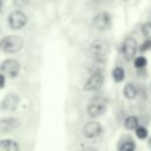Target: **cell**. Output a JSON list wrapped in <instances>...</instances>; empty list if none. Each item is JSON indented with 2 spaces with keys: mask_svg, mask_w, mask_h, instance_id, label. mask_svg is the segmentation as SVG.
I'll use <instances>...</instances> for the list:
<instances>
[{
  "mask_svg": "<svg viewBox=\"0 0 151 151\" xmlns=\"http://www.w3.org/2000/svg\"><path fill=\"white\" fill-rule=\"evenodd\" d=\"M109 52H110V44L105 39H97L90 45V54L98 63H103L106 59Z\"/></svg>",
  "mask_w": 151,
  "mask_h": 151,
  "instance_id": "1",
  "label": "cell"
},
{
  "mask_svg": "<svg viewBox=\"0 0 151 151\" xmlns=\"http://www.w3.org/2000/svg\"><path fill=\"white\" fill-rule=\"evenodd\" d=\"M0 47L5 53H18L24 47V40L19 35H7L1 39Z\"/></svg>",
  "mask_w": 151,
  "mask_h": 151,
  "instance_id": "2",
  "label": "cell"
},
{
  "mask_svg": "<svg viewBox=\"0 0 151 151\" xmlns=\"http://www.w3.org/2000/svg\"><path fill=\"white\" fill-rule=\"evenodd\" d=\"M106 110V100L100 97L92 98L87 104V114L92 118L101 116Z\"/></svg>",
  "mask_w": 151,
  "mask_h": 151,
  "instance_id": "3",
  "label": "cell"
},
{
  "mask_svg": "<svg viewBox=\"0 0 151 151\" xmlns=\"http://www.w3.org/2000/svg\"><path fill=\"white\" fill-rule=\"evenodd\" d=\"M104 84V76L101 71L96 70L91 72V76L87 78V80L84 84L85 91H97L99 90Z\"/></svg>",
  "mask_w": 151,
  "mask_h": 151,
  "instance_id": "4",
  "label": "cell"
},
{
  "mask_svg": "<svg viewBox=\"0 0 151 151\" xmlns=\"http://www.w3.org/2000/svg\"><path fill=\"white\" fill-rule=\"evenodd\" d=\"M26 24H27V15L20 9H15L8 15V25L12 29H20L25 27Z\"/></svg>",
  "mask_w": 151,
  "mask_h": 151,
  "instance_id": "5",
  "label": "cell"
},
{
  "mask_svg": "<svg viewBox=\"0 0 151 151\" xmlns=\"http://www.w3.org/2000/svg\"><path fill=\"white\" fill-rule=\"evenodd\" d=\"M0 71L2 74L14 78L19 74L20 71V64L15 59H6L0 64Z\"/></svg>",
  "mask_w": 151,
  "mask_h": 151,
  "instance_id": "6",
  "label": "cell"
},
{
  "mask_svg": "<svg viewBox=\"0 0 151 151\" xmlns=\"http://www.w3.org/2000/svg\"><path fill=\"white\" fill-rule=\"evenodd\" d=\"M111 26V15L107 12H100L92 19V27L97 31H105Z\"/></svg>",
  "mask_w": 151,
  "mask_h": 151,
  "instance_id": "7",
  "label": "cell"
},
{
  "mask_svg": "<svg viewBox=\"0 0 151 151\" xmlns=\"http://www.w3.org/2000/svg\"><path fill=\"white\" fill-rule=\"evenodd\" d=\"M137 48H138V45H137V40L132 37H129L124 40L123 45H122V53L124 55V58L130 61L134 58L136 53H137Z\"/></svg>",
  "mask_w": 151,
  "mask_h": 151,
  "instance_id": "8",
  "label": "cell"
},
{
  "mask_svg": "<svg viewBox=\"0 0 151 151\" xmlns=\"http://www.w3.org/2000/svg\"><path fill=\"white\" fill-rule=\"evenodd\" d=\"M101 131H103L101 125L98 122H96V120H91V122L86 123L84 125V129H83L84 136L86 138H88V139H92V138L98 137L101 133Z\"/></svg>",
  "mask_w": 151,
  "mask_h": 151,
  "instance_id": "9",
  "label": "cell"
},
{
  "mask_svg": "<svg viewBox=\"0 0 151 151\" xmlns=\"http://www.w3.org/2000/svg\"><path fill=\"white\" fill-rule=\"evenodd\" d=\"M20 101V98L18 94L15 93H8L5 96V98L2 99L1 104H0V107L5 111H14L18 106Z\"/></svg>",
  "mask_w": 151,
  "mask_h": 151,
  "instance_id": "10",
  "label": "cell"
},
{
  "mask_svg": "<svg viewBox=\"0 0 151 151\" xmlns=\"http://www.w3.org/2000/svg\"><path fill=\"white\" fill-rule=\"evenodd\" d=\"M20 125V122L17 118H12V117H7V118H1L0 119V132L2 133H7L12 130L18 129Z\"/></svg>",
  "mask_w": 151,
  "mask_h": 151,
  "instance_id": "11",
  "label": "cell"
},
{
  "mask_svg": "<svg viewBox=\"0 0 151 151\" xmlns=\"http://www.w3.org/2000/svg\"><path fill=\"white\" fill-rule=\"evenodd\" d=\"M0 151H19V144L12 139H1Z\"/></svg>",
  "mask_w": 151,
  "mask_h": 151,
  "instance_id": "12",
  "label": "cell"
},
{
  "mask_svg": "<svg viewBox=\"0 0 151 151\" xmlns=\"http://www.w3.org/2000/svg\"><path fill=\"white\" fill-rule=\"evenodd\" d=\"M123 93H124V97H125L126 99L132 100V99H134V98L137 97V94H138V90H137V87H136L132 83H129V84H126V85L124 86V91H123Z\"/></svg>",
  "mask_w": 151,
  "mask_h": 151,
  "instance_id": "13",
  "label": "cell"
},
{
  "mask_svg": "<svg viewBox=\"0 0 151 151\" xmlns=\"http://www.w3.org/2000/svg\"><path fill=\"white\" fill-rule=\"evenodd\" d=\"M139 126V120L136 116H127L124 120V127L126 130H134Z\"/></svg>",
  "mask_w": 151,
  "mask_h": 151,
  "instance_id": "14",
  "label": "cell"
},
{
  "mask_svg": "<svg viewBox=\"0 0 151 151\" xmlns=\"http://www.w3.org/2000/svg\"><path fill=\"white\" fill-rule=\"evenodd\" d=\"M136 150V144L132 139H126L119 144L118 151H134Z\"/></svg>",
  "mask_w": 151,
  "mask_h": 151,
  "instance_id": "15",
  "label": "cell"
},
{
  "mask_svg": "<svg viewBox=\"0 0 151 151\" xmlns=\"http://www.w3.org/2000/svg\"><path fill=\"white\" fill-rule=\"evenodd\" d=\"M112 78L114 79V81L119 83V81H123L124 78H125V72H124V68L120 67V66H117L113 68L112 71Z\"/></svg>",
  "mask_w": 151,
  "mask_h": 151,
  "instance_id": "16",
  "label": "cell"
},
{
  "mask_svg": "<svg viewBox=\"0 0 151 151\" xmlns=\"http://www.w3.org/2000/svg\"><path fill=\"white\" fill-rule=\"evenodd\" d=\"M146 64H147V60H146V58H145V57L139 55V57L134 58L133 65H134V67H136V68H143V67H145V66H146Z\"/></svg>",
  "mask_w": 151,
  "mask_h": 151,
  "instance_id": "17",
  "label": "cell"
},
{
  "mask_svg": "<svg viewBox=\"0 0 151 151\" xmlns=\"http://www.w3.org/2000/svg\"><path fill=\"white\" fill-rule=\"evenodd\" d=\"M136 136L139 138V139H146L147 138V136H149V132H147V129L146 127H144V126H138L137 129H136Z\"/></svg>",
  "mask_w": 151,
  "mask_h": 151,
  "instance_id": "18",
  "label": "cell"
},
{
  "mask_svg": "<svg viewBox=\"0 0 151 151\" xmlns=\"http://www.w3.org/2000/svg\"><path fill=\"white\" fill-rule=\"evenodd\" d=\"M140 31L143 33V35L146 38V39H151V22H145L140 27Z\"/></svg>",
  "mask_w": 151,
  "mask_h": 151,
  "instance_id": "19",
  "label": "cell"
},
{
  "mask_svg": "<svg viewBox=\"0 0 151 151\" xmlns=\"http://www.w3.org/2000/svg\"><path fill=\"white\" fill-rule=\"evenodd\" d=\"M149 50H151V39H145V40L142 42V45L139 46V51H140L142 53H144V52H146V51H149Z\"/></svg>",
  "mask_w": 151,
  "mask_h": 151,
  "instance_id": "20",
  "label": "cell"
},
{
  "mask_svg": "<svg viewBox=\"0 0 151 151\" xmlns=\"http://www.w3.org/2000/svg\"><path fill=\"white\" fill-rule=\"evenodd\" d=\"M29 1H31V0H13V4H14V6H17V7H24V6L28 5Z\"/></svg>",
  "mask_w": 151,
  "mask_h": 151,
  "instance_id": "21",
  "label": "cell"
},
{
  "mask_svg": "<svg viewBox=\"0 0 151 151\" xmlns=\"http://www.w3.org/2000/svg\"><path fill=\"white\" fill-rule=\"evenodd\" d=\"M5 85H6V77L0 72V88H2Z\"/></svg>",
  "mask_w": 151,
  "mask_h": 151,
  "instance_id": "22",
  "label": "cell"
},
{
  "mask_svg": "<svg viewBox=\"0 0 151 151\" xmlns=\"http://www.w3.org/2000/svg\"><path fill=\"white\" fill-rule=\"evenodd\" d=\"M80 151H97V149L93 147V146H85V147H83Z\"/></svg>",
  "mask_w": 151,
  "mask_h": 151,
  "instance_id": "23",
  "label": "cell"
},
{
  "mask_svg": "<svg viewBox=\"0 0 151 151\" xmlns=\"http://www.w3.org/2000/svg\"><path fill=\"white\" fill-rule=\"evenodd\" d=\"M109 1H111V0H97V2H100V4H106Z\"/></svg>",
  "mask_w": 151,
  "mask_h": 151,
  "instance_id": "24",
  "label": "cell"
},
{
  "mask_svg": "<svg viewBox=\"0 0 151 151\" xmlns=\"http://www.w3.org/2000/svg\"><path fill=\"white\" fill-rule=\"evenodd\" d=\"M149 145H150V147H151V138L149 139Z\"/></svg>",
  "mask_w": 151,
  "mask_h": 151,
  "instance_id": "25",
  "label": "cell"
},
{
  "mask_svg": "<svg viewBox=\"0 0 151 151\" xmlns=\"http://www.w3.org/2000/svg\"><path fill=\"white\" fill-rule=\"evenodd\" d=\"M0 6H1V1H0Z\"/></svg>",
  "mask_w": 151,
  "mask_h": 151,
  "instance_id": "26",
  "label": "cell"
},
{
  "mask_svg": "<svg viewBox=\"0 0 151 151\" xmlns=\"http://www.w3.org/2000/svg\"><path fill=\"white\" fill-rule=\"evenodd\" d=\"M124 1H127V0H124Z\"/></svg>",
  "mask_w": 151,
  "mask_h": 151,
  "instance_id": "27",
  "label": "cell"
}]
</instances>
